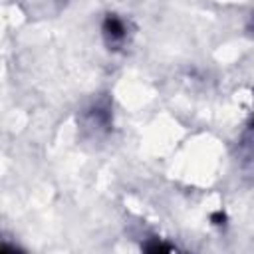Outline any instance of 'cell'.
Returning <instances> with one entry per match:
<instances>
[{
	"label": "cell",
	"instance_id": "obj_1",
	"mask_svg": "<svg viewBox=\"0 0 254 254\" xmlns=\"http://www.w3.org/2000/svg\"><path fill=\"white\" fill-rule=\"evenodd\" d=\"M105 32H107V36H111L115 40L123 38V34H125L123 22L119 18H115V16H107V20H105Z\"/></svg>",
	"mask_w": 254,
	"mask_h": 254
}]
</instances>
